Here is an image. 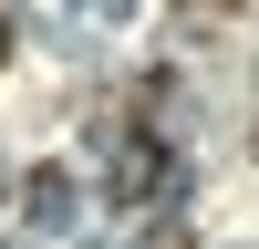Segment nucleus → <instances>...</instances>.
Here are the masks:
<instances>
[{"mask_svg":"<svg viewBox=\"0 0 259 249\" xmlns=\"http://www.w3.org/2000/svg\"><path fill=\"white\" fill-rule=\"evenodd\" d=\"M156 177H166V145H156V124L135 114V135H124V156H114V197L145 208V197H156Z\"/></svg>","mask_w":259,"mask_h":249,"instance_id":"obj_1","label":"nucleus"},{"mask_svg":"<svg viewBox=\"0 0 259 249\" xmlns=\"http://www.w3.org/2000/svg\"><path fill=\"white\" fill-rule=\"evenodd\" d=\"M0 62H11V21H0Z\"/></svg>","mask_w":259,"mask_h":249,"instance_id":"obj_3","label":"nucleus"},{"mask_svg":"<svg viewBox=\"0 0 259 249\" xmlns=\"http://www.w3.org/2000/svg\"><path fill=\"white\" fill-rule=\"evenodd\" d=\"M166 11H177V21H197V31H218V21H228V0H166Z\"/></svg>","mask_w":259,"mask_h":249,"instance_id":"obj_2","label":"nucleus"}]
</instances>
